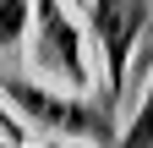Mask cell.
Here are the masks:
<instances>
[{"mask_svg": "<svg viewBox=\"0 0 153 148\" xmlns=\"http://www.w3.org/2000/svg\"><path fill=\"white\" fill-rule=\"evenodd\" d=\"M0 93L16 104L38 137H66V143H99L115 148V110L109 104H88V93H55L49 82H27V77H0Z\"/></svg>", "mask_w": 153, "mask_h": 148, "instance_id": "cell-1", "label": "cell"}, {"mask_svg": "<svg viewBox=\"0 0 153 148\" xmlns=\"http://www.w3.org/2000/svg\"><path fill=\"white\" fill-rule=\"evenodd\" d=\"M33 66L55 77L71 93L93 88V61H88V39L82 22L71 16V0H33Z\"/></svg>", "mask_w": 153, "mask_h": 148, "instance_id": "cell-2", "label": "cell"}, {"mask_svg": "<svg viewBox=\"0 0 153 148\" xmlns=\"http://www.w3.org/2000/svg\"><path fill=\"white\" fill-rule=\"evenodd\" d=\"M148 22H153V0H88V28L104 55V104L109 110H120L126 99V66L137 55Z\"/></svg>", "mask_w": 153, "mask_h": 148, "instance_id": "cell-3", "label": "cell"}, {"mask_svg": "<svg viewBox=\"0 0 153 148\" xmlns=\"http://www.w3.org/2000/svg\"><path fill=\"white\" fill-rule=\"evenodd\" d=\"M33 33V0H0V49H16Z\"/></svg>", "mask_w": 153, "mask_h": 148, "instance_id": "cell-4", "label": "cell"}, {"mask_svg": "<svg viewBox=\"0 0 153 148\" xmlns=\"http://www.w3.org/2000/svg\"><path fill=\"white\" fill-rule=\"evenodd\" d=\"M115 148H153V88H148V99L137 104L131 126H126L120 137H115Z\"/></svg>", "mask_w": 153, "mask_h": 148, "instance_id": "cell-5", "label": "cell"}, {"mask_svg": "<svg viewBox=\"0 0 153 148\" xmlns=\"http://www.w3.org/2000/svg\"><path fill=\"white\" fill-rule=\"evenodd\" d=\"M44 148H71V143L66 137H44Z\"/></svg>", "mask_w": 153, "mask_h": 148, "instance_id": "cell-6", "label": "cell"}, {"mask_svg": "<svg viewBox=\"0 0 153 148\" xmlns=\"http://www.w3.org/2000/svg\"><path fill=\"white\" fill-rule=\"evenodd\" d=\"M0 148H33V143H11V137H0Z\"/></svg>", "mask_w": 153, "mask_h": 148, "instance_id": "cell-7", "label": "cell"}, {"mask_svg": "<svg viewBox=\"0 0 153 148\" xmlns=\"http://www.w3.org/2000/svg\"><path fill=\"white\" fill-rule=\"evenodd\" d=\"M71 6H76V11H88V0H71Z\"/></svg>", "mask_w": 153, "mask_h": 148, "instance_id": "cell-8", "label": "cell"}]
</instances>
